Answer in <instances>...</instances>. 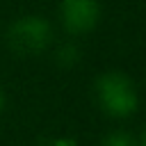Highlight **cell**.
<instances>
[{
	"label": "cell",
	"mask_w": 146,
	"mask_h": 146,
	"mask_svg": "<svg viewBox=\"0 0 146 146\" xmlns=\"http://www.w3.org/2000/svg\"><path fill=\"white\" fill-rule=\"evenodd\" d=\"M52 41V27L41 16H23L7 30V46L14 55L32 57L43 52Z\"/></svg>",
	"instance_id": "obj_2"
},
{
	"label": "cell",
	"mask_w": 146,
	"mask_h": 146,
	"mask_svg": "<svg viewBox=\"0 0 146 146\" xmlns=\"http://www.w3.org/2000/svg\"><path fill=\"white\" fill-rule=\"evenodd\" d=\"M94 96L98 107L114 119L130 116L139 105V96L132 80L119 71H107L98 75L94 82Z\"/></svg>",
	"instance_id": "obj_1"
},
{
	"label": "cell",
	"mask_w": 146,
	"mask_h": 146,
	"mask_svg": "<svg viewBox=\"0 0 146 146\" xmlns=\"http://www.w3.org/2000/svg\"><path fill=\"white\" fill-rule=\"evenodd\" d=\"M62 25L68 34L80 36L91 32L100 18V2L98 0H62L59 5Z\"/></svg>",
	"instance_id": "obj_3"
},
{
	"label": "cell",
	"mask_w": 146,
	"mask_h": 146,
	"mask_svg": "<svg viewBox=\"0 0 146 146\" xmlns=\"http://www.w3.org/2000/svg\"><path fill=\"white\" fill-rule=\"evenodd\" d=\"M100 146H135V139H132L128 132L116 130V132L105 135V137H103V141H100Z\"/></svg>",
	"instance_id": "obj_5"
},
{
	"label": "cell",
	"mask_w": 146,
	"mask_h": 146,
	"mask_svg": "<svg viewBox=\"0 0 146 146\" xmlns=\"http://www.w3.org/2000/svg\"><path fill=\"white\" fill-rule=\"evenodd\" d=\"M2 110H5V94H2V89H0V114H2Z\"/></svg>",
	"instance_id": "obj_6"
},
{
	"label": "cell",
	"mask_w": 146,
	"mask_h": 146,
	"mask_svg": "<svg viewBox=\"0 0 146 146\" xmlns=\"http://www.w3.org/2000/svg\"><path fill=\"white\" fill-rule=\"evenodd\" d=\"M80 48L75 46V43H62L59 48H57V52H55V59H57V64L59 66H64V68H71V66H75L78 62H80Z\"/></svg>",
	"instance_id": "obj_4"
}]
</instances>
